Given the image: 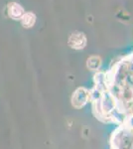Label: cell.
Masks as SVG:
<instances>
[{"label": "cell", "instance_id": "obj_1", "mask_svg": "<svg viewBox=\"0 0 133 149\" xmlns=\"http://www.w3.org/2000/svg\"><path fill=\"white\" fill-rule=\"evenodd\" d=\"M89 100V93L88 91L84 88H78L76 93L72 95V103L76 109H81L83 107Z\"/></svg>", "mask_w": 133, "mask_h": 149}, {"label": "cell", "instance_id": "obj_2", "mask_svg": "<svg viewBox=\"0 0 133 149\" xmlns=\"http://www.w3.org/2000/svg\"><path fill=\"white\" fill-rule=\"evenodd\" d=\"M86 44V38L84 33L81 32H75L70 36L69 38V45L71 48L79 50L84 48Z\"/></svg>", "mask_w": 133, "mask_h": 149}, {"label": "cell", "instance_id": "obj_3", "mask_svg": "<svg viewBox=\"0 0 133 149\" xmlns=\"http://www.w3.org/2000/svg\"><path fill=\"white\" fill-rule=\"evenodd\" d=\"M8 14L14 20H21V18L25 14V10L20 4L16 2H11L8 5Z\"/></svg>", "mask_w": 133, "mask_h": 149}, {"label": "cell", "instance_id": "obj_4", "mask_svg": "<svg viewBox=\"0 0 133 149\" xmlns=\"http://www.w3.org/2000/svg\"><path fill=\"white\" fill-rule=\"evenodd\" d=\"M20 21L23 27L31 28L32 26H34V24L36 22V16L34 15L32 12H25V14L23 15V17L21 18Z\"/></svg>", "mask_w": 133, "mask_h": 149}, {"label": "cell", "instance_id": "obj_5", "mask_svg": "<svg viewBox=\"0 0 133 149\" xmlns=\"http://www.w3.org/2000/svg\"><path fill=\"white\" fill-rule=\"evenodd\" d=\"M101 65V60L100 57H91L88 60V68L93 71H96L100 69Z\"/></svg>", "mask_w": 133, "mask_h": 149}]
</instances>
